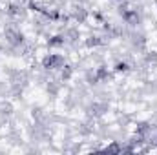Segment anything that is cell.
<instances>
[{"label":"cell","instance_id":"6da1fadb","mask_svg":"<svg viewBox=\"0 0 157 155\" xmlns=\"http://www.w3.org/2000/svg\"><path fill=\"white\" fill-rule=\"evenodd\" d=\"M154 142L157 144V131H155V137H154Z\"/></svg>","mask_w":157,"mask_h":155}]
</instances>
